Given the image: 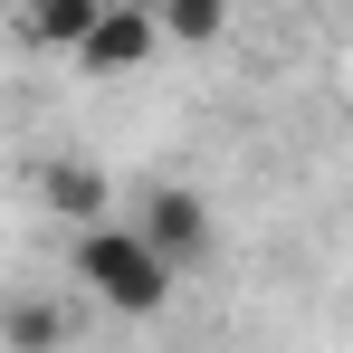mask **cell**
I'll use <instances>...</instances> for the list:
<instances>
[{
    "instance_id": "cell-1",
    "label": "cell",
    "mask_w": 353,
    "mask_h": 353,
    "mask_svg": "<svg viewBox=\"0 0 353 353\" xmlns=\"http://www.w3.org/2000/svg\"><path fill=\"white\" fill-rule=\"evenodd\" d=\"M172 277H181V268L134 230V220H96V230H77V287L96 296L105 315H163Z\"/></svg>"
},
{
    "instance_id": "cell-2",
    "label": "cell",
    "mask_w": 353,
    "mask_h": 353,
    "mask_svg": "<svg viewBox=\"0 0 353 353\" xmlns=\"http://www.w3.org/2000/svg\"><path fill=\"white\" fill-rule=\"evenodd\" d=\"M153 48H172V39H163V10H153V0H105V19L86 29L77 67H86V77H134V67H153Z\"/></svg>"
},
{
    "instance_id": "cell-3",
    "label": "cell",
    "mask_w": 353,
    "mask_h": 353,
    "mask_svg": "<svg viewBox=\"0 0 353 353\" xmlns=\"http://www.w3.org/2000/svg\"><path fill=\"white\" fill-rule=\"evenodd\" d=\"M134 230L153 239L172 268H191V258H210V201H201V191H181V181H153V191H143V210H134Z\"/></svg>"
},
{
    "instance_id": "cell-4",
    "label": "cell",
    "mask_w": 353,
    "mask_h": 353,
    "mask_svg": "<svg viewBox=\"0 0 353 353\" xmlns=\"http://www.w3.org/2000/svg\"><path fill=\"white\" fill-rule=\"evenodd\" d=\"M96 19H105V0H29V10H19V39H29V48H67V58H77Z\"/></svg>"
},
{
    "instance_id": "cell-5",
    "label": "cell",
    "mask_w": 353,
    "mask_h": 353,
    "mask_svg": "<svg viewBox=\"0 0 353 353\" xmlns=\"http://www.w3.org/2000/svg\"><path fill=\"white\" fill-rule=\"evenodd\" d=\"M48 210H67L77 230H96V220H115V181L96 163H48Z\"/></svg>"
},
{
    "instance_id": "cell-6",
    "label": "cell",
    "mask_w": 353,
    "mask_h": 353,
    "mask_svg": "<svg viewBox=\"0 0 353 353\" xmlns=\"http://www.w3.org/2000/svg\"><path fill=\"white\" fill-rule=\"evenodd\" d=\"M153 10H163L172 48H220L230 39V0H153Z\"/></svg>"
},
{
    "instance_id": "cell-7",
    "label": "cell",
    "mask_w": 353,
    "mask_h": 353,
    "mask_svg": "<svg viewBox=\"0 0 353 353\" xmlns=\"http://www.w3.org/2000/svg\"><path fill=\"white\" fill-rule=\"evenodd\" d=\"M0 334H10V353H58V344H67V315L39 305V296H19V305L0 315Z\"/></svg>"
}]
</instances>
